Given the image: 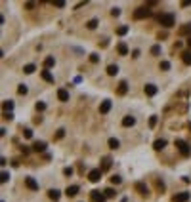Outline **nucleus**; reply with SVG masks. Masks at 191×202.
<instances>
[{
    "label": "nucleus",
    "instance_id": "obj_1",
    "mask_svg": "<svg viewBox=\"0 0 191 202\" xmlns=\"http://www.w3.org/2000/svg\"><path fill=\"white\" fill-rule=\"evenodd\" d=\"M157 21L161 23L164 29H170V27H174V25H176V17H174V13H161L157 17Z\"/></svg>",
    "mask_w": 191,
    "mask_h": 202
},
{
    "label": "nucleus",
    "instance_id": "obj_2",
    "mask_svg": "<svg viewBox=\"0 0 191 202\" xmlns=\"http://www.w3.org/2000/svg\"><path fill=\"white\" fill-rule=\"evenodd\" d=\"M174 145H176V149L180 153L184 154V157H189L191 154V149H189V145L184 141V139H174Z\"/></svg>",
    "mask_w": 191,
    "mask_h": 202
},
{
    "label": "nucleus",
    "instance_id": "obj_3",
    "mask_svg": "<svg viewBox=\"0 0 191 202\" xmlns=\"http://www.w3.org/2000/svg\"><path fill=\"white\" fill-rule=\"evenodd\" d=\"M151 15V10H149V6H142V8H138L136 12H134V19H145Z\"/></svg>",
    "mask_w": 191,
    "mask_h": 202
},
{
    "label": "nucleus",
    "instance_id": "obj_4",
    "mask_svg": "<svg viewBox=\"0 0 191 202\" xmlns=\"http://www.w3.org/2000/svg\"><path fill=\"white\" fill-rule=\"evenodd\" d=\"M90 200L92 202H105L107 196L103 191H90Z\"/></svg>",
    "mask_w": 191,
    "mask_h": 202
},
{
    "label": "nucleus",
    "instance_id": "obj_5",
    "mask_svg": "<svg viewBox=\"0 0 191 202\" xmlns=\"http://www.w3.org/2000/svg\"><path fill=\"white\" fill-rule=\"evenodd\" d=\"M101 175H103L101 168H94V170H90V172H88V179L92 181V183H97V181L101 179Z\"/></svg>",
    "mask_w": 191,
    "mask_h": 202
},
{
    "label": "nucleus",
    "instance_id": "obj_6",
    "mask_svg": "<svg viewBox=\"0 0 191 202\" xmlns=\"http://www.w3.org/2000/svg\"><path fill=\"white\" fill-rule=\"evenodd\" d=\"M134 189H136L142 196H149V187H147L145 183H143V181H138V183L134 185Z\"/></svg>",
    "mask_w": 191,
    "mask_h": 202
},
{
    "label": "nucleus",
    "instance_id": "obj_7",
    "mask_svg": "<svg viewBox=\"0 0 191 202\" xmlns=\"http://www.w3.org/2000/svg\"><path fill=\"white\" fill-rule=\"evenodd\" d=\"M25 187L29 191H38V181L34 177H25Z\"/></svg>",
    "mask_w": 191,
    "mask_h": 202
},
{
    "label": "nucleus",
    "instance_id": "obj_8",
    "mask_svg": "<svg viewBox=\"0 0 191 202\" xmlns=\"http://www.w3.org/2000/svg\"><path fill=\"white\" fill-rule=\"evenodd\" d=\"M189 198H191V193H187V191H184V193H178V195H174L172 202H187Z\"/></svg>",
    "mask_w": 191,
    "mask_h": 202
},
{
    "label": "nucleus",
    "instance_id": "obj_9",
    "mask_svg": "<svg viewBox=\"0 0 191 202\" xmlns=\"http://www.w3.org/2000/svg\"><path fill=\"white\" fill-rule=\"evenodd\" d=\"M111 99H103L101 101V105H100V115H107V113L111 111Z\"/></svg>",
    "mask_w": 191,
    "mask_h": 202
},
{
    "label": "nucleus",
    "instance_id": "obj_10",
    "mask_svg": "<svg viewBox=\"0 0 191 202\" xmlns=\"http://www.w3.org/2000/svg\"><path fill=\"white\" fill-rule=\"evenodd\" d=\"M79 191H80V187H79V185H69V187L65 189V195L69 196V198H73V196H76V195H79Z\"/></svg>",
    "mask_w": 191,
    "mask_h": 202
},
{
    "label": "nucleus",
    "instance_id": "obj_11",
    "mask_svg": "<svg viewBox=\"0 0 191 202\" xmlns=\"http://www.w3.org/2000/svg\"><path fill=\"white\" fill-rule=\"evenodd\" d=\"M178 34H180V36H189V38H191V23L182 25V27L178 29Z\"/></svg>",
    "mask_w": 191,
    "mask_h": 202
},
{
    "label": "nucleus",
    "instance_id": "obj_12",
    "mask_svg": "<svg viewBox=\"0 0 191 202\" xmlns=\"http://www.w3.org/2000/svg\"><path fill=\"white\" fill-rule=\"evenodd\" d=\"M58 99H59V101H63V103L69 101V92H67L65 88H59V90H58Z\"/></svg>",
    "mask_w": 191,
    "mask_h": 202
},
{
    "label": "nucleus",
    "instance_id": "obj_13",
    "mask_svg": "<svg viewBox=\"0 0 191 202\" xmlns=\"http://www.w3.org/2000/svg\"><path fill=\"white\" fill-rule=\"evenodd\" d=\"M143 90H145V95L153 97V95H155V94H157V92H159V88L155 86V84H145V88H143Z\"/></svg>",
    "mask_w": 191,
    "mask_h": 202
},
{
    "label": "nucleus",
    "instance_id": "obj_14",
    "mask_svg": "<svg viewBox=\"0 0 191 202\" xmlns=\"http://www.w3.org/2000/svg\"><path fill=\"white\" fill-rule=\"evenodd\" d=\"M40 76H42V80L50 82V84H54V75L50 72V69H44L42 72H40Z\"/></svg>",
    "mask_w": 191,
    "mask_h": 202
},
{
    "label": "nucleus",
    "instance_id": "obj_15",
    "mask_svg": "<svg viewBox=\"0 0 191 202\" xmlns=\"http://www.w3.org/2000/svg\"><path fill=\"white\" fill-rule=\"evenodd\" d=\"M33 151L34 153H44L46 151V143L44 141H34L33 143Z\"/></svg>",
    "mask_w": 191,
    "mask_h": 202
},
{
    "label": "nucleus",
    "instance_id": "obj_16",
    "mask_svg": "<svg viewBox=\"0 0 191 202\" xmlns=\"http://www.w3.org/2000/svg\"><path fill=\"white\" fill-rule=\"evenodd\" d=\"M134 124H136V118H134V116H130V115H128V116H124V118H122V126H124V128H132Z\"/></svg>",
    "mask_w": 191,
    "mask_h": 202
},
{
    "label": "nucleus",
    "instance_id": "obj_17",
    "mask_svg": "<svg viewBox=\"0 0 191 202\" xmlns=\"http://www.w3.org/2000/svg\"><path fill=\"white\" fill-rule=\"evenodd\" d=\"M117 51H118V55H128V46H126V42H118L117 44Z\"/></svg>",
    "mask_w": 191,
    "mask_h": 202
},
{
    "label": "nucleus",
    "instance_id": "obj_18",
    "mask_svg": "<svg viewBox=\"0 0 191 202\" xmlns=\"http://www.w3.org/2000/svg\"><path fill=\"white\" fill-rule=\"evenodd\" d=\"M164 147H166V139H157V141L153 143V149H155V151H163Z\"/></svg>",
    "mask_w": 191,
    "mask_h": 202
},
{
    "label": "nucleus",
    "instance_id": "obj_19",
    "mask_svg": "<svg viewBox=\"0 0 191 202\" xmlns=\"http://www.w3.org/2000/svg\"><path fill=\"white\" fill-rule=\"evenodd\" d=\"M126 92H128V84L122 80L121 84H118V88H117V94H118V95H126Z\"/></svg>",
    "mask_w": 191,
    "mask_h": 202
},
{
    "label": "nucleus",
    "instance_id": "obj_20",
    "mask_svg": "<svg viewBox=\"0 0 191 202\" xmlns=\"http://www.w3.org/2000/svg\"><path fill=\"white\" fill-rule=\"evenodd\" d=\"M48 196H50V200H54V202H58V200H59V196H61V195H59V191H58V189H50V191H48Z\"/></svg>",
    "mask_w": 191,
    "mask_h": 202
},
{
    "label": "nucleus",
    "instance_id": "obj_21",
    "mask_svg": "<svg viewBox=\"0 0 191 202\" xmlns=\"http://www.w3.org/2000/svg\"><path fill=\"white\" fill-rule=\"evenodd\" d=\"M182 59H184V63H185V65H191V50L182 51Z\"/></svg>",
    "mask_w": 191,
    "mask_h": 202
},
{
    "label": "nucleus",
    "instance_id": "obj_22",
    "mask_svg": "<svg viewBox=\"0 0 191 202\" xmlns=\"http://www.w3.org/2000/svg\"><path fill=\"white\" fill-rule=\"evenodd\" d=\"M109 168H111V158H109V157H105V158L101 160V172H107Z\"/></svg>",
    "mask_w": 191,
    "mask_h": 202
},
{
    "label": "nucleus",
    "instance_id": "obj_23",
    "mask_svg": "<svg viewBox=\"0 0 191 202\" xmlns=\"http://www.w3.org/2000/svg\"><path fill=\"white\" fill-rule=\"evenodd\" d=\"M54 65H55V59L52 57V55H48V57L44 59V69H52Z\"/></svg>",
    "mask_w": 191,
    "mask_h": 202
},
{
    "label": "nucleus",
    "instance_id": "obj_24",
    "mask_svg": "<svg viewBox=\"0 0 191 202\" xmlns=\"http://www.w3.org/2000/svg\"><path fill=\"white\" fill-rule=\"evenodd\" d=\"M155 187H157L159 193H164V189H166V185H164L163 179H155Z\"/></svg>",
    "mask_w": 191,
    "mask_h": 202
},
{
    "label": "nucleus",
    "instance_id": "obj_25",
    "mask_svg": "<svg viewBox=\"0 0 191 202\" xmlns=\"http://www.w3.org/2000/svg\"><path fill=\"white\" fill-rule=\"evenodd\" d=\"M34 71H37V67H34L33 63H27V65L23 67V72H25V75H33Z\"/></svg>",
    "mask_w": 191,
    "mask_h": 202
},
{
    "label": "nucleus",
    "instance_id": "obj_26",
    "mask_svg": "<svg viewBox=\"0 0 191 202\" xmlns=\"http://www.w3.org/2000/svg\"><path fill=\"white\" fill-rule=\"evenodd\" d=\"M2 109H4V113H12V109H13V101H4L2 103Z\"/></svg>",
    "mask_w": 191,
    "mask_h": 202
},
{
    "label": "nucleus",
    "instance_id": "obj_27",
    "mask_svg": "<svg viewBox=\"0 0 191 202\" xmlns=\"http://www.w3.org/2000/svg\"><path fill=\"white\" fill-rule=\"evenodd\" d=\"M107 145H109L111 149H118V145H121V143H118V139H117V137H109V141H107Z\"/></svg>",
    "mask_w": 191,
    "mask_h": 202
},
{
    "label": "nucleus",
    "instance_id": "obj_28",
    "mask_svg": "<svg viewBox=\"0 0 191 202\" xmlns=\"http://www.w3.org/2000/svg\"><path fill=\"white\" fill-rule=\"evenodd\" d=\"M117 72H118V67L117 65H109V67H107V75H109V76H115Z\"/></svg>",
    "mask_w": 191,
    "mask_h": 202
},
{
    "label": "nucleus",
    "instance_id": "obj_29",
    "mask_svg": "<svg viewBox=\"0 0 191 202\" xmlns=\"http://www.w3.org/2000/svg\"><path fill=\"white\" fill-rule=\"evenodd\" d=\"M126 33H128V25H121V27L117 29V34L118 36H124Z\"/></svg>",
    "mask_w": 191,
    "mask_h": 202
},
{
    "label": "nucleus",
    "instance_id": "obj_30",
    "mask_svg": "<svg viewBox=\"0 0 191 202\" xmlns=\"http://www.w3.org/2000/svg\"><path fill=\"white\" fill-rule=\"evenodd\" d=\"M34 109H37V113H42V111H46V103L44 101H37Z\"/></svg>",
    "mask_w": 191,
    "mask_h": 202
},
{
    "label": "nucleus",
    "instance_id": "obj_31",
    "mask_svg": "<svg viewBox=\"0 0 191 202\" xmlns=\"http://www.w3.org/2000/svg\"><path fill=\"white\" fill-rule=\"evenodd\" d=\"M103 193H105V196H107V198H113V196L117 195V191L113 189V187H109V189H105V191H103Z\"/></svg>",
    "mask_w": 191,
    "mask_h": 202
},
{
    "label": "nucleus",
    "instance_id": "obj_32",
    "mask_svg": "<svg viewBox=\"0 0 191 202\" xmlns=\"http://www.w3.org/2000/svg\"><path fill=\"white\" fill-rule=\"evenodd\" d=\"M27 92H29L27 86H25V84H19V88H17V94H19V95H25Z\"/></svg>",
    "mask_w": 191,
    "mask_h": 202
},
{
    "label": "nucleus",
    "instance_id": "obj_33",
    "mask_svg": "<svg viewBox=\"0 0 191 202\" xmlns=\"http://www.w3.org/2000/svg\"><path fill=\"white\" fill-rule=\"evenodd\" d=\"M159 69H161V71H170V63H168V61H161Z\"/></svg>",
    "mask_w": 191,
    "mask_h": 202
},
{
    "label": "nucleus",
    "instance_id": "obj_34",
    "mask_svg": "<svg viewBox=\"0 0 191 202\" xmlns=\"http://www.w3.org/2000/svg\"><path fill=\"white\" fill-rule=\"evenodd\" d=\"M157 120H159L157 115H153L151 118H149V128H155V126H157Z\"/></svg>",
    "mask_w": 191,
    "mask_h": 202
},
{
    "label": "nucleus",
    "instance_id": "obj_35",
    "mask_svg": "<svg viewBox=\"0 0 191 202\" xmlns=\"http://www.w3.org/2000/svg\"><path fill=\"white\" fill-rule=\"evenodd\" d=\"M159 54H161V46H159V44H155L153 48H151V55H159Z\"/></svg>",
    "mask_w": 191,
    "mask_h": 202
},
{
    "label": "nucleus",
    "instance_id": "obj_36",
    "mask_svg": "<svg viewBox=\"0 0 191 202\" xmlns=\"http://www.w3.org/2000/svg\"><path fill=\"white\" fill-rule=\"evenodd\" d=\"M8 179H10V174L6 172V170H4L2 175H0V181H2V183H8Z\"/></svg>",
    "mask_w": 191,
    "mask_h": 202
},
{
    "label": "nucleus",
    "instance_id": "obj_37",
    "mask_svg": "<svg viewBox=\"0 0 191 202\" xmlns=\"http://www.w3.org/2000/svg\"><path fill=\"white\" fill-rule=\"evenodd\" d=\"M121 181H122L121 175H113V177H111V183L113 185H121Z\"/></svg>",
    "mask_w": 191,
    "mask_h": 202
},
{
    "label": "nucleus",
    "instance_id": "obj_38",
    "mask_svg": "<svg viewBox=\"0 0 191 202\" xmlns=\"http://www.w3.org/2000/svg\"><path fill=\"white\" fill-rule=\"evenodd\" d=\"M86 27H88V29H96L97 27V19H90V21L86 23Z\"/></svg>",
    "mask_w": 191,
    "mask_h": 202
},
{
    "label": "nucleus",
    "instance_id": "obj_39",
    "mask_svg": "<svg viewBox=\"0 0 191 202\" xmlns=\"http://www.w3.org/2000/svg\"><path fill=\"white\" fill-rule=\"evenodd\" d=\"M90 63H100V55H97V54H90Z\"/></svg>",
    "mask_w": 191,
    "mask_h": 202
},
{
    "label": "nucleus",
    "instance_id": "obj_40",
    "mask_svg": "<svg viewBox=\"0 0 191 202\" xmlns=\"http://www.w3.org/2000/svg\"><path fill=\"white\" fill-rule=\"evenodd\" d=\"M23 136L27 137V139H31V137H33V130H31V128H25V130H23Z\"/></svg>",
    "mask_w": 191,
    "mask_h": 202
},
{
    "label": "nucleus",
    "instance_id": "obj_41",
    "mask_svg": "<svg viewBox=\"0 0 191 202\" xmlns=\"http://www.w3.org/2000/svg\"><path fill=\"white\" fill-rule=\"evenodd\" d=\"M52 4H54L55 8H65V2H63V0H54Z\"/></svg>",
    "mask_w": 191,
    "mask_h": 202
},
{
    "label": "nucleus",
    "instance_id": "obj_42",
    "mask_svg": "<svg viewBox=\"0 0 191 202\" xmlns=\"http://www.w3.org/2000/svg\"><path fill=\"white\" fill-rule=\"evenodd\" d=\"M63 136H65V130H63V128H59V130L55 132V139H61Z\"/></svg>",
    "mask_w": 191,
    "mask_h": 202
},
{
    "label": "nucleus",
    "instance_id": "obj_43",
    "mask_svg": "<svg viewBox=\"0 0 191 202\" xmlns=\"http://www.w3.org/2000/svg\"><path fill=\"white\" fill-rule=\"evenodd\" d=\"M63 174L67 175V177H69V175H73V168H71V166H67V168H63Z\"/></svg>",
    "mask_w": 191,
    "mask_h": 202
},
{
    "label": "nucleus",
    "instance_id": "obj_44",
    "mask_svg": "<svg viewBox=\"0 0 191 202\" xmlns=\"http://www.w3.org/2000/svg\"><path fill=\"white\" fill-rule=\"evenodd\" d=\"M4 120H13V113H4Z\"/></svg>",
    "mask_w": 191,
    "mask_h": 202
},
{
    "label": "nucleus",
    "instance_id": "obj_45",
    "mask_svg": "<svg viewBox=\"0 0 191 202\" xmlns=\"http://www.w3.org/2000/svg\"><path fill=\"white\" fill-rule=\"evenodd\" d=\"M111 15H113V17H118V15H121V10H118V8H113V10H111Z\"/></svg>",
    "mask_w": 191,
    "mask_h": 202
},
{
    "label": "nucleus",
    "instance_id": "obj_46",
    "mask_svg": "<svg viewBox=\"0 0 191 202\" xmlns=\"http://www.w3.org/2000/svg\"><path fill=\"white\" fill-rule=\"evenodd\" d=\"M132 57H134V59L140 57V50H134V51H132Z\"/></svg>",
    "mask_w": 191,
    "mask_h": 202
},
{
    "label": "nucleus",
    "instance_id": "obj_47",
    "mask_svg": "<svg viewBox=\"0 0 191 202\" xmlns=\"http://www.w3.org/2000/svg\"><path fill=\"white\" fill-rule=\"evenodd\" d=\"M187 6H191V0H184V2H182V8H187Z\"/></svg>",
    "mask_w": 191,
    "mask_h": 202
},
{
    "label": "nucleus",
    "instance_id": "obj_48",
    "mask_svg": "<svg viewBox=\"0 0 191 202\" xmlns=\"http://www.w3.org/2000/svg\"><path fill=\"white\" fill-rule=\"evenodd\" d=\"M25 8H27V10H33L34 4H33V2H27V4H25Z\"/></svg>",
    "mask_w": 191,
    "mask_h": 202
},
{
    "label": "nucleus",
    "instance_id": "obj_49",
    "mask_svg": "<svg viewBox=\"0 0 191 202\" xmlns=\"http://www.w3.org/2000/svg\"><path fill=\"white\" fill-rule=\"evenodd\" d=\"M33 122H34V124H40V122H42V116H34Z\"/></svg>",
    "mask_w": 191,
    "mask_h": 202
},
{
    "label": "nucleus",
    "instance_id": "obj_50",
    "mask_svg": "<svg viewBox=\"0 0 191 202\" xmlns=\"http://www.w3.org/2000/svg\"><path fill=\"white\" fill-rule=\"evenodd\" d=\"M187 46H189V50H191V38H187Z\"/></svg>",
    "mask_w": 191,
    "mask_h": 202
},
{
    "label": "nucleus",
    "instance_id": "obj_51",
    "mask_svg": "<svg viewBox=\"0 0 191 202\" xmlns=\"http://www.w3.org/2000/svg\"><path fill=\"white\" fill-rule=\"evenodd\" d=\"M121 202H128V198H126V196H124V198H121Z\"/></svg>",
    "mask_w": 191,
    "mask_h": 202
},
{
    "label": "nucleus",
    "instance_id": "obj_52",
    "mask_svg": "<svg viewBox=\"0 0 191 202\" xmlns=\"http://www.w3.org/2000/svg\"><path fill=\"white\" fill-rule=\"evenodd\" d=\"M189 130H191V122H189Z\"/></svg>",
    "mask_w": 191,
    "mask_h": 202
}]
</instances>
